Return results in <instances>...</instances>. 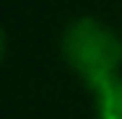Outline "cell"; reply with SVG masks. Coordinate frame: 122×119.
Wrapping results in <instances>:
<instances>
[{
	"mask_svg": "<svg viewBox=\"0 0 122 119\" xmlns=\"http://www.w3.org/2000/svg\"><path fill=\"white\" fill-rule=\"evenodd\" d=\"M96 93V119H122V75H112L101 86L94 88Z\"/></svg>",
	"mask_w": 122,
	"mask_h": 119,
	"instance_id": "2",
	"label": "cell"
},
{
	"mask_svg": "<svg viewBox=\"0 0 122 119\" xmlns=\"http://www.w3.org/2000/svg\"><path fill=\"white\" fill-rule=\"evenodd\" d=\"M62 57L91 88L101 86L122 65V39L96 18H78L62 34Z\"/></svg>",
	"mask_w": 122,
	"mask_h": 119,
	"instance_id": "1",
	"label": "cell"
}]
</instances>
